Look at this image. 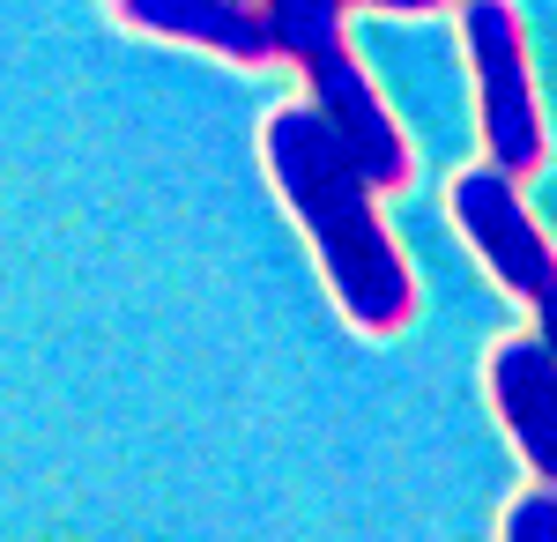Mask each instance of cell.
<instances>
[{
	"label": "cell",
	"mask_w": 557,
	"mask_h": 542,
	"mask_svg": "<svg viewBox=\"0 0 557 542\" xmlns=\"http://www.w3.org/2000/svg\"><path fill=\"white\" fill-rule=\"evenodd\" d=\"M446 215L454 231L475 246V260L498 275V291L520 305H543L557 291V246L543 238V223L520 209V178H506L498 164H475L446 186Z\"/></svg>",
	"instance_id": "277c9868"
},
{
	"label": "cell",
	"mask_w": 557,
	"mask_h": 542,
	"mask_svg": "<svg viewBox=\"0 0 557 542\" xmlns=\"http://www.w3.org/2000/svg\"><path fill=\"white\" fill-rule=\"evenodd\" d=\"M483 386H491V409L506 423V439L535 468V483H557V349L535 328L498 334L483 357Z\"/></svg>",
	"instance_id": "5b68a950"
},
{
	"label": "cell",
	"mask_w": 557,
	"mask_h": 542,
	"mask_svg": "<svg viewBox=\"0 0 557 542\" xmlns=\"http://www.w3.org/2000/svg\"><path fill=\"white\" fill-rule=\"evenodd\" d=\"M498 542H557V483H535L506 505L498 520Z\"/></svg>",
	"instance_id": "52a82bcc"
},
{
	"label": "cell",
	"mask_w": 557,
	"mask_h": 542,
	"mask_svg": "<svg viewBox=\"0 0 557 542\" xmlns=\"http://www.w3.org/2000/svg\"><path fill=\"white\" fill-rule=\"evenodd\" d=\"M454 30L475 75V126H483V164L506 178H535L550 157L543 104H535V67H528V30L513 0H454Z\"/></svg>",
	"instance_id": "3957f363"
},
{
	"label": "cell",
	"mask_w": 557,
	"mask_h": 542,
	"mask_svg": "<svg viewBox=\"0 0 557 542\" xmlns=\"http://www.w3.org/2000/svg\"><path fill=\"white\" fill-rule=\"evenodd\" d=\"M112 15L134 38L194 45V52L231 60V67H268L275 60V30H268L260 0H112Z\"/></svg>",
	"instance_id": "8992f818"
},
{
	"label": "cell",
	"mask_w": 557,
	"mask_h": 542,
	"mask_svg": "<svg viewBox=\"0 0 557 542\" xmlns=\"http://www.w3.org/2000/svg\"><path fill=\"white\" fill-rule=\"evenodd\" d=\"M260 164H268V186L283 194V209L298 215L335 312L372 342L409 328L417 320V275H409L401 246L386 238L380 186L349 157L343 126L320 104H283L260 120Z\"/></svg>",
	"instance_id": "6da1fadb"
},
{
	"label": "cell",
	"mask_w": 557,
	"mask_h": 542,
	"mask_svg": "<svg viewBox=\"0 0 557 542\" xmlns=\"http://www.w3.org/2000/svg\"><path fill=\"white\" fill-rule=\"evenodd\" d=\"M268 8V30H275V60L298 67V83L312 89L305 104H320L327 120L343 126L349 157L364 164V178L380 194H401L409 186V141H401V120L386 112V97L372 89V75L357 67V52L343 38V0H260Z\"/></svg>",
	"instance_id": "7a4b0ae2"
},
{
	"label": "cell",
	"mask_w": 557,
	"mask_h": 542,
	"mask_svg": "<svg viewBox=\"0 0 557 542\" xmlns=\"http://www.w3.org/2000/svg\"><path fill=\"white\" fill-rule=\"evenodd\" d=\"M343 8H386V15H438L454 0H343Z\"/></svg>",
	"instance_id": "ba28073f"
},
{
	"label": "cell",
	"mask_w": 557,
	"mask_h": 542,
	"mask_svg": "<svg viewBox=\"0 0 557 542\" xmlns=\"http://www.w3.org/2000/svg\"><path fill=\"white\" fill-rule=\"evenodd\" d=\"M528 312H535V334H543V342L557 349V291L543 297V305H528Z\"/></svg>",
	"instance_id": "9c48e42d"
}]
</instances>
